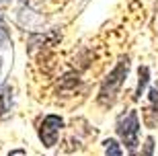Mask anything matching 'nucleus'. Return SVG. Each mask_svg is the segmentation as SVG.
I'll return each mask as SVG.
<instances>
[{
	"label": "nucleus",
	"mask_w": 158,
	"mask_h": 156,
	"mask_svg": "<svg viewBox=\"0 0 158 156\" xmlns=\"http://www.w3.org/2000/svg\"><path fill=\"white\" fill-rule=\"evenodd\" d=\"M127 70H129V58L123 56V58H119L117 66L109 72V76L103 80V86H101V93H99V103L101 105L111 107V105L115 103L119 88H121L123 80H125V76H127Z\"/></svg>",
	"instance_id": "nucleus-1"
},
{
	"label": "nucleus",
	"mask_w": 158,
	"mask_h": 156,
	"mask_svg": "<svg viewBox=\"0 0 158 156\" xmlns=\"http://www.w3.org/2000/svg\"><path fill=\"white\" fill-rule=\"evenodd\" d=\"M117 133L123 140V144L127 146L129 154H134L138 148V133H140V119H138V111H129L125 115L119 117L117 121Z\"/></svg>",
	"instance_id": "nucleus-2"
},
{
	"label": "nucleus",
	"mask_w": 158,
	"mask_h": 156,
	"mask_svg": "<svg viewBox=\"0 0 158 156\" xmlns=\"http://www.w3.org/2000/svg\"><path fill=\"white\" fill-rule=\"evenodd\" d=\"M62 125H64V121H62L60 115H47L45 119L41 121L39 138L47 148H52V146L58 142V133H60V129H62Z\"/></svg>",
	"instance_id": "nucleus-3"
},
{
	"label": "nucleus",
	"mask_w": 158,
	"mask_h": 156,
	"mask_svg": "<svg viewBox=\"0 0 158 156\" xmlns=\"http://www.w3.org/2000/svg\"><path fill=\"white\" fill-rule=\"evenodd\" d=\"M150 107L144 109V123L148 127L158 125V88H152L150 91Z\"/></svg>",
	"instance_id": "nucleus-4"
},
{
	"label": "nucleus",
	"mask_w": 158,
	"mask_h": 156,
	"mask_svg": "<svg viewBox=\"0 0 158 156\" xmlns=\"http://www.w3.org/2000/svg\"><path fill=\"white\" fill-rule=\"evenodd\" d=\"M10 99H12L10 97V86H8V84H4V86H2V91H0V117L10 111Z\"/></svg>",
	"instance_id": "nucleus-5"
},
{
	"label": "nucleus",
	"mask_w": 158,
	"mask_h": 156,
	"mask_svg": "<svg viewBox=\"0 0 158 156\" xmlns=\"http://www.w3.org/2000/svg\"><path fill=\"white\" fill-rule=\"evenodd\" d=\"M138 76H140V80H138V88H135V99H140L142 93L146 91V84H148V80H150V70L144 66V68H140Z\"/></svg>",
	"instance_id": "nucleus-6"
},
{
	"label": "nucleus",
	"mask_w": 158,
	"mask_h": 156,
	"mask_svg": "<svg viewBox=\"0 0 158 156\" xmlns=\"http://www.w3.org/2000/svg\"><path fill=\"white\" fill-rule=\"evenodd\" d=\"M152 152H154V140L148 138L146 144H144V152H142V156H152Z\"/></svg>",
	"instance_id": "nucleus-7"
},
{
	"label": "nucleus",
	"mask_w": 158,
	"mask_h": 156,
	"mask_svg": "<svg viewBox=\"0 0 158 156\" xmlns=\"http://www.w3.org/2000/svg\"><path fill=\"white\" fill-rule=\"evenodd\" d=\"M0 68H2V64H0Z\"/></svg>",
	"instance_id": "nucleus-8"
}]
</instances>
